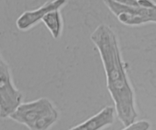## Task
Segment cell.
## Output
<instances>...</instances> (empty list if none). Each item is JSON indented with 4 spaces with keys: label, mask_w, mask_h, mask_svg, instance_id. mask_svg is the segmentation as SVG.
<instances>
[{
    "label": "cell",
    "mask_w": 156,
    "mask_h": 130,
    "mask_svg": "<svg viewBox=\"0 0 156 130\" xmlns=\"http://www.w3.org/2000/svg\"><path fill=\"white\" fill-rule=\"evenodd\" d=\"M99 53L106 77L108 89L115 106L117 117L125 124L137 117L134 94L127 75L120 47L113 44L104 46Z\"/></svg>",
    "instance_id": "cell-1"
},
{
    "label": "cell",
    "mask_w": 156,
    "mask_h": 130,
    "mask_svg": "<svg viewBox=\"0 0 156 130\" xmlns=\"http://www.w3.org/2000/svg\"><path fill=\"white\" fill-rule=\"evenodd\" d=\"M58 113L46 98L22 103L9 118L30 130H48L56 123Z\"/></svg>",
    "instance_id": "cell-2"
},
{
    "label": "cell",
    "mask_w": 156,
    "mask_h": 130,
    "mask_svg": "<svg viewBox=\"0 0 156 130\" xmlns=\"http://www.w3.org/2000/svg\"><path fill=\"white\" fill-rule=\"evenodd\" d=\"M114 14L119 22L127 26H139L150 23L156 24V3L145 7L140 6L138 1L122 2L116 6Z\"/></svg>",
    "instance_id": "cell-3"
},
{
    "label": "cell",
    "mask_w": 156,
    "mask_h": 130,
    "mask_svg": "<svg viewBox=\"0 0 156 130\" xmlns=\"http://www.w3.org/2000/svg\"><path fill=\"white\" fill-rule=\"evenodd\" d=\"M1 118H9L22 103L23 95L13 83L10 67L1 55L0 60Z\"/></svg>",
    "instance_id": "cell-4"
},
{
    "label": "cell",
    "mask_w": 156,
    "mask_h": 130,
    "mask_svg": "<svg viewBox=\"0 0 156 130\" xmlns=\"http://www.w3.org/2000/svg\"><path fill=\"white\" fill-rule=\"evenodd\" d=\"M64 0L49 1L35 10L27 11L18 18L16 26L18 29L25 30L30 28L50 12L59 9L66 3Z\"/></svg>",
    "instance_id": "cell-5"
},
{
    "label": "cell",
    "mask_w": 156,
    "mask_h": 130,
    "mask_svg": "<svg viewBox=\"0 0 156 130\" xmlns=\"http://www.w3.org/2000/svg\"><path fill=\"white\" fill-rule=\"evenodd\" d=\"M59 9L48 12L42 21L48 28L55 38L60 35L62 26V21Z\"/></svg>",
    "instance_id": "cell-6"
},
{
    "label": "cell",
    "mask_w": 156,
    "mask_h": 130,
    "mask_svg": "<svg viewBox=\"0 0 156 130\" xmlns=\"http://www.w3.org/2000/svg\"><path fill=\"white\" fill-rule=\"evenodd\" d=\"M150 124L145 121L134 123L122 130H148Z\"/></svg>",
    "instance_id": "cell-7"
}]
</instances>
